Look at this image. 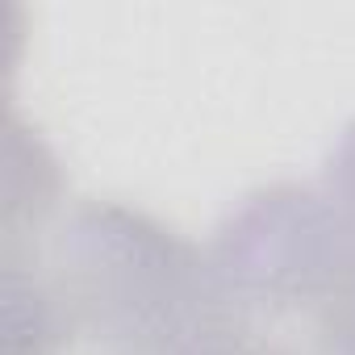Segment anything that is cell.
<instances>
[{
  "mask_svg": "<svg viewBox=\"0 0 355 355\" xmlns=\"http://www.w3.org/2000/svg\"><path fill=\"white\" fill-rule=\"evenodd\" d=\"M42 272L67 343L92 355H218L255 334L214 251L121 205H80Z\"/></svg>",
  "mask_w": 355,
  "mask_h": 355,
  "instance_id": "obj_1",
  "label": "cell"
},
{
  "mask_svg": "<svg viewBox=\"0 0 355 355\" xmlns=\"http://www.w3.org/2000/svg\"><path fill=\"white\" fill-rule=\"evenodd\" d=\"M218 355H293L288 347H280V343H272V338H263L259 330L255 334H247V338H239V343H230L226 351H218Z\"/></svg>",
  "mask_w": 355,
  "mask_h": 355,
  "instance_id": "obj_2",
  "label": "cell"
}]
</instances>
